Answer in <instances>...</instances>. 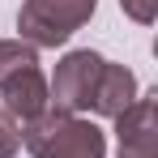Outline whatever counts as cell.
Segmentation results:
<instances>
[{"label": "cell", "mask_w": 158, "mask_h": 158, "mask_svg": "<svg viewBox=\"0 0 158 158\" xmlns=\"http://www.w3.org/2000/svg\"><path fill=\"white\" fill-rule=\"evenodd\" d=\"M22 141L34 158H107V137L98 124L64 115V111H43L22 128Z\"/></svg>", "instance_id": "cell-1"}, {"label": "cell", "mask_w": 158, "mask_h": 158, "mask_svg": "<svg viewBox=\"0 0 158 158\" xmlns=\"http://www.w3.org/2000/svg\"><path fill=\"white\" fill-rule=\"evenodd\" d=\"M0 98H4V111L13 115V120H39L43 111H52V98H47V77H43V69L39 64H22V69H13L9 77H0Z\"/></svg>", "instance_id": "cell-5"}, {"label": "cell", "mask_w": 158, "mask_h": 158, "mask_svg": "<svg viewBox=\"0 0 158 158\" xmlns=\"http://www.w3.org/2000/svg\"><path fill=\"white\" fill-rule=\"evenodd\" d=\"M98 73H103V56H98V52H90V47L69 52L60 64H56V77H52V85H47L52 111H64V115L90 111V103H94V85H98Z\"/></svg>", "instance_id": "cell-3"}, {"label": "cell", "mask_w": 158, "mask_h": 158, "mask_svg": "<svg viewBox=\"0 0 158 158\" xmlns=\"http://www.w3.org/2000/svg\"><path fill=\"white\" fill-rule=\"evenodd\" d=\"M22 64H39V47H30L26 39H0V77H9Z\"/></svg>", "instance_id": "cell-7"}, {"label": "cell", "mask_w": 158, "mask_h": 158, "mask_svg": "<svg viewBox=\"0 0 158 158\" xmlns=\"http://www.w3.org/2000/svg\"><path fill=\"white\" fill-rule=\"evenodd\" d=\"M120 9L128 13L132 22H141V26H150L158 17V0H120Z\"/></svg>", "instance_id": "cell-9"}, {"label": "cell", "mask_w": 158, "mask_h": 158, "mask_svg": "<svg viewBox=\"0 0 158 158\" xmlns=\"http://www.w3.org/2000/svg\"><path fill=\"white\" fill-rule=\"evenodd\" d=\"M22 150V128H17V120L0 107V158H13Z\"/></svg>", "instance_id": "cell-8"}, {"label": "cell", "mask_w": 158, "mask_h": 158, "mask_svg": "<svg viewBox=\"0 0 158 158\" xmlns=\"http://www.w3.org/2000/svg\"><path fill=\"white\" fill-rule=\"evenodd\" d=\"M98 0H22L17 30L30 47H60L94 17Z\"/></svg>", "instance_id": "cell-2"}, {"label": "cell", "mask_w": 158, "mask_h": 158, "mask_svg": "<svg viewBox=\"0 0 158 158\" xmlns=\"http://www.w3.org/2000/svg\"><path fill=\"white\" fill-rule=\"evenodd\" d=\"M132 103H137V77H132L124 64L103 60V73H98V85H94V103H90V111L115 120V115L128 111Z\"/></svg>", "instance_id": "cell-6"}, {"label": "cell", "mask_w": 158, "mask_h": 158, "mask_svg": "<svg viewBox=\"0 0 158 158\" xmlns=\"http://www.w3.org/2000/svg\"><path fill=\"white\" fill-rule=\"evenodd\" d=\"M120 158H158V94H137L128 111L115 115Z\"/></svg>", "instance_id": "cell-4"}]
</instances>
